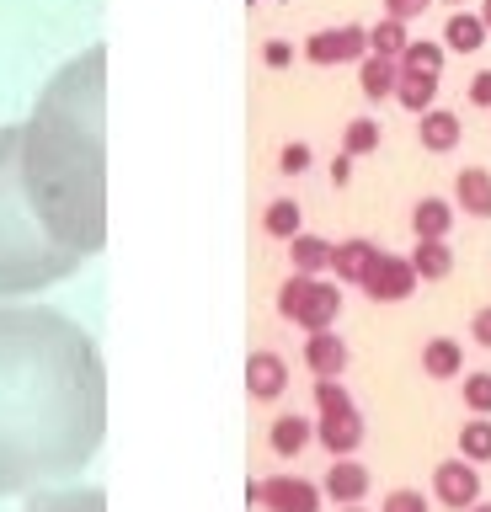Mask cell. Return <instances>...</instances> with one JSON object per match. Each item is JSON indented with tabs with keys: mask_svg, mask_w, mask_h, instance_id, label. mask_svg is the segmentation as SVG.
Returning a JSON list of instances; mask_svg holds the SVG:
<instances>
[{
	"mask_svg": "<svg viewBox=\"0 0 491 512\" xmlns=\"http://www.w3.org/2000/svg\"><path fill=\"white\" fill-rule=\"evenodd\" d=\"M315 406H321V411H337V406H353V395H347L337 379H315Z\"/></svg>",
	"mask_w": 491,
	"mask_h": 512,
	"instance_id": "4dcf8cb0",
	"label": "cell"
},
{
	"mask_svg": "<svg viewBox=\"0 0 491 512\" xmlns=\"http://www.w3.org/2000/svg\"><path fill=\"white\" fill-rule=\"evenodd\" d=\"M278 310H283V320H294L299 331H331V320L342 315V294H337V283L294 272V278L278 288Z\"/></svg>",
	"mask_w": 491,
	"mask_h": 512,
	"instance_id": "277c9868",
	"label": "cell"
},
{
	"mask_svg": "<svg viewBox=\"0 0 491 512\" xmlns=\"http://www.w3.org/2000/svg\"><path fill=\"white\" fill-rule=\"evenodd\" d=\"M433 0H385V16H401V22H411V16H422Z\"/></svg>",
	"mask_w": 491,
	"mask_h": 512,
	"instance_id": "836d02e7",
	"label": "cell"
},
{
	"mask_svg": "<svg viewBox=\"0 0 491 512\" xmlns=\"http://www.w3.org/2000/svg\"><path fill=\"white\" fill-rule=\"evenodd\" d=\"M422 144H427L433 155H449L454 144H459V118H454V112L427 107V112H422Z\"/></svg>",
	"mask_w": 491,
	"mask_h": 512,
	"instance_id": "ac0fdd59",
	"label": "cell"
},
{
	"mask_svg": "<svg viewBox=\"0 0 491 512\" xmlns=\"http://www.w3.org/2000/svg\"><path fill=\"white\" fill-rule=\"evenodd\" d=\"M454 203L465 208L470 219H491V171L481 166H465L454 176Z\"/></svg>",
	"mask_w": 491,
	"mask_h": 512,
	"instance_id": "4fadbf2b",
	"label": "cell"
},
{
	"mask_svg": "<svg viewBox=\"0 0 491 512\" xmlns=\"http://www.w3.org/2000/svg\"><path fill=\"white\" fill-rule=\"evenodd\" d=\"M395 80H401V59H385V54H363L358 64V86L369 102H385V96H395Z\"/></svg>",
	"mask_w": 491,
	"mask_h": 512,
	"instance_id": "5bb4252c",
	"label": "cell"
},
{
	"mask_svg": "<svg viewBox=\"0 0 491 512\" xmlns=\"http://www.w3.org/2000/svg\"><path fill=\"white\" fill-rule=\"evenodd\" d=\"M310 438H315V427L305 422V416H278V422H273V454H283V459L305 454Z\"/></svg>",
	"mask_w": 491,
	"mask_h": 512,
	"instance_id": "cb8c5ba5",
	"label": "cell"
},
{
	"mask_svg": "<svg viewBox=\"0 0 491 512\" xmlns=\"http://www.w3.org/2000/svg\"><path fill=\"white\" fill-rule=\"evenodd\" d=\"M369 150H379V123L374 118H353L347 134H342V155H369Z\"/></svg>",
	"mask_w": 491,
	"mask_h": 512,
	"instance_id": "f1b7e54d",
	"label": "cell"
},
{
	"mask_svg": "<svg viewBox=\"0 0 491 512\" xmlns=\"http://www.w3.org/2000/svg\"><path fill=\"white\" fill-rule=\"evenodd\" d=\"M102 75L107 54L86 48L43 86L22 128V182L43 230L75 256H97L107 240L102 208Z\"/></svg>",
	"mask_w": 491,
	"mask_h": 512,
	"instance_id": "7a4b0ae2",
	"label": "cell"
},
{
	"mask_svg": "<svg viewBox=\"0 0 491 512\" xmlns=\"http://www.w3.org/2000/svg\"><path fill=\"white\" fill-rule=\"evenodd\" d=\"M86 256L43 230L33 198L22 182V128H0V299L38 294L59 278H70Z\"/></svg>",
	"mask_w": 491,
	"mask_h": 512,
	"instance_id": "3957f363",
	"label": "cell"
},
{
	"mask_svg": "<svg viewBox=\"0 0 491 512\" xmlns=\"http://www.w3.org/2000/svg\"><path fill=\"white\" fill-rule=\"evenodd\" d=\"M315 438H321L331 454H353V448L363 443V416L358 406H337V411H321V422H315Z\"/></svg>",
	"mask_w": 491,
	"mask_h": 512,
	"instance_id": "9c48e42d",
	"label": "cell"
},
{
	"mask_svg": "<svg viewBox=\"0 0 491 512\" xmlns=\"http://www.w3.org/2000/svg\"><path fill=\"white\" fill-rule=\"evenodd\" d=\"M251 502H262L267 512H321V491L299 475H273L262 486H251Z\"/></svg>",
	"mask_w": 491,
	"mask_h": 512,
	"instance_id": "52a82bcc",
	"label": "cell"
},
{
	"mask_svg": "<svg viewBox=\"0 0 491 512\" xmlns=\"http://www.w3.org/2000/svg\"><path fill=\"white\" fill-rule=\"evenodd\" d=\"M481 22H486V32H491V0H481Z\"/></svg>",
	"mask_w": 491,
	"mask_h": 512,
	"instance_id": "f35d334b",
	"label": "cell"
},
{
	"mask_svg": "<svg viewBox=\"0 0 491 512\" xmlns=\"http://www.w3.org/2000/svg\"><path fill=\"white\" fill-rule=\"evenodd\" d=\"M374 256H379L374 240H342V246H331V272H337L342 283H363V272H369Z\"/></svg>",
	"mask_w": 491,
	"mask_h": 512,
	"instance_id": "e0dca14e",
	"label": "cell"
},
{
	"mask_svg": "<svg viewBox=\"0 0 491 512\" xmlns=\"http://www.w3.org/2000/svg\"><path fill=\"white\" fill-rule=\"evenodd\" d=\"M411 267H417V278H427V283L449 278V272H454L449 240H417V251H411Z\"/></svg>",
	"mask_w": 491,
	"mask_h": 512,
	"instance_id": "d6986e66",
	"label": "cell"
},
{
	"mask_svg": "<svg viewBox=\"0 0 491 512\" xmlns=\"http://www.w3.org/2000/svg\"><path fill=\"white\" fill-rule=\"evenodd\" d=\"M443 54H449V48H438V43H406V48H401V70L443 75Z\"/></svg>",
	"mask_w": 491,
	"mask_h": 512,
	"instance_id": "83f0119b",
	"label": "cell"
},
{
	"mask_svg": "<svg viewBox=\"0 0 491 512\" xmlns=\"http://www.w3.org/2000/svg\"><path fill=\"white\" fill-rule=\"evenodd\" d=\"M27 512H107V496L97 486H70V491H33Z\"/></svg>",
	"mask_w": 491,
	"mask_h": 512,
	"instance_id": "8fae6325",
	"label": "cell"
},
{
	"mask_svg": "<svg viewBox=\"0 0 491 512\" xmlns=\"http://www.w3.org/2000/svg\"><path fill=\"white\" fill-rule=\"evenodd\" d=\"M363 491H369V470H363V464H353V459H337V464H331V470H326V496H331V502H363Z\"/></svg>",
	"mask_w": 491,
	"mask_h": 512,
	"instance_id": "9a60e30c",
	"label": "cell"
},
{
	"mask_svg": "<svg viewBox=\"0 0 491 512\" xmlns=\"http://www.w3.org/2000/svg\"><path fill=\"white\" fill-rule=\"evenodd\" d=\"M262 224H267V235H278V240H294V235H299V203H294V198H278V203H267Z\"/></svg>",
	"mask_w": 491,
	"mask_h": 512,
	"instance_id": "4316f807",
	"label": "cell"
},
{
	"mask_svg": "<svg viewBox=\"0 0 491 512\" xmlns=\"http://www.w3.org/2000/svg\"><path fill=\"white\" fill-rule=\"evenodd\" d=\"M459 454H465L470 464H486L491 459V416L465 422V432H459Z\"/></svg>",
	"mask_w": 491,
	"mask_h": 512,
	"instance_id": "484cf974",
	"label": "cell"
},
{
	"mask_svg": "<svg viewBox=\"0 0 491 512\" xmlns=\"http://www.w3.org/2000/svg\"><path fill=\"white\" fill-rule=\"evenodd\" d=\"M347 171H353V155H337V160H331V182H347Z\"/></svg>",
	"mask_w": 491,
	"mask_h": 512,
	"instance_id": "74e56055",
	"label": "cell"
},
{
	"mask_svg": "<svg viewBox=\"0 0 491 512\" xmlns=\"http://www.w3.org/2000/svg\"><path fill=\"white\" fill-rule=\"evenodd\" d=\"M246 390L257 400H278L289 390V363H283L278 352H251L246 358Z\"/></svg>",
	"mask_w": 491,
	"mask_h": 512,
	"instance_id": "30bf717a",
	"label": "cell"
},
{
	"mask_svg": "<svg viewBox=\"0 0 491 512\" xmlns=\"http://www.w3.org/2000/svg\"><path fill=\"white\" fill-rule=\"evenodd\" d=\"M262 59H267V64H273V70H283V64H289V59H294V48L273 38V43H267V48H262Z\"/></svg>",
	"mask_w": 491,
	"mask_h": 512,
	"instance_id": "8d00e7d4",
	"label": "cell"
},
{
	"mask_svg": "<svg viewBox=\"0 0 491 512\" xmlns=\"http://www.w3.org/2000/svg\"><path fill=\"white\" fill-rule=\"evenodd\" d=\"M465 406L475 416H491V374H470L465 379Z\"/></svg>",
	"mask_w": 491,
	"mask_h": 512,
	"instance_id": "f546056e",
	"label": "cell"
},
{
	"mask_svg": "<svg viewBox=\"0 0 491 512\" xmlns=\"http://www.w3.org/2000/svg\"><path fill=\"white\" fill-rule=\"evenodd\" d=\"M470 102H475V107H491V70L470 75Z\"/></svg>",
	"mask_w": 491,
	"mask_h": 512,
	"instance_id": "d590c367",
	"label": "cell"
},
{
	"mask_svg": "<svg viewBox=\"0 0 491 512\" xmlns=\"http://www.w3.org/2000/svg\"><path fill=\"white\" fill-rule=\"evenodd\" d=\"M443 6H465V0H443Z\"/></svg>",
	"mask_w": 491,
	"mask_h": 512,
	"instance_id": "b9f144b4",
	"label": "cell"
},
{
	"mask_svg": "<svg viewBox=\"0 0 491 512\" xmlns=\"http://www.w3.org/2000/svg\"><path fill=\"white\" fill-rule=\"evenodd\" d=\"M342 512H363V507H358V502H347V507H342Z\"/></svg>",
	"mask_w": 491,
	"mask_h": 512,
	"instance_id": "60d3db41",
	"label": "cell"
},
{
	"mask_svg": "<svg viewBox=\"0 0 491 512\" xmlns=\"http://www.w3.org/2000/svg\"><path fill=\"white\" fill-rule=\"evenodd\" d=\"M107 432L97 342L43 304H0V496L81 475Z\"/></svg>",
	"mask_w": 491,
	"mask_h": 512,
	"instance_id": "6da1fadb",
	"label": "cell"
},
{
	"mask_svg": "<svg viewBox=\"0 0 491 512\" xmlns=\"http://www.w3.org/2000/svg\"><path fill=\"white\" fill-rule=\"evenodd\" d=\"M433 496L443 507H454V512H465L481 502V475H475V464L459 454V459H443L438 470H433Z\"/></svg>",
	"mask_w": 491,
	"mask_h": 512,
	"instance_id": "8992f818",
	"label": "cell"
},
{
	"mask_svg": "<svg viewBox=\"0 0 491 512\" xmlns=\"http://www.w3.org/2000/svg\"><path fill=\"white\" fill-rule=\"evenodd\" d=\"M363 294L379 299V304H401L411 288H417V267H411V256H390V251H379L369 272H363Z\"/></svg>",
	"mask_w": 491,
	"mask_h": 512,
	"instance_id": "5b68a950",
	"label": "cell"
},
{
	"mask_svg": "<svg viewBox=\"0 0 491 512\" xmlns=\"http://www.w3.org/2000/svg\"><path fill=\"white\" fill-rule=\"evenodd\" d=\"M465 512H491V502H475V507H465Z\"/></svg>",
	"mask_w": 491,
	"mask_h": 512,
	"instance_id": "ab89813d",
	"label": "cell"
},
{
	"mask_svg": "<svg viewBox=\"0 0 491 512\" xmlns=\"http://www.w3.org/2000/svg\"><path fill=\"white\" fill-rule=\"evenodd\" d=\"M422 368H427V379H454L459 368H465V347L449 342V336H438V342L422 347Z\"/></svg>",
	"mask_w": 491,
	"mask_h": 512,
	"instance_id": "603a6c76",
	"label": "cell"
},
{
	"mask_svg": "<svg viewBox=\"0 0 491 512\" xmlns=\"http://www.w3.org/2000/svg\"><path fill=\"white\" fill-rule=\"evenodd\" d=\"M385 512H427V496L401 486V491H390V496H385Z\"/></svg>",
	"mask_w": 491,
	"mask_h": 512,
	"instance_id": "1f68e13d",
	"label": "cell"
},
{
	"mask_svg": "<svg viewBox=\"0 0 491 512\" xmlns=\"http://www.w3.org/2000/svg\"><path fill=\"white\" fill-rule=\"evenodd\" d=\"M438 96V75H422V70H401V80H395V102H401L406 112H427Z\"/></svg>",
	"mask_w": 491,
	"mask_h": 512,
	"instance_id": "ffe728a7",
	"label": "cell"
},
{
	"mask_svg": "<svg viewBox=\"0 0 491 512\" xmlns=\"http://www.w3.org/2000/svg\"><path fill=\"white\" fill-rule=\"evenodd\" d=\"M443 48H454V54H475V48H486L481 11H454L449 22H443Z\"/></svg>",
	"mask_w": 491,
	"mask_h": 512,
	"instance_id": "2e32d148",
	"label": "cell"
},
{
	"mask_svg": "<svg viewBox=\"0 0 491 512\" xmlns=\"http://www.w3.org/2000/svg\"><path fill=\"white\" fill-rule=\"evenodd\" d=\"M289 262H294V272H310V278H315V272L331 267V240L299 230V235L289 240Z\"/></svg>",
	"mask_w": 491,
	"mask_h": 512,
	"instance_id": "7402d4cb",
	"label": "cell"
},
{
	"mask_svg": "<svg viewBox=\"0 0 491 512\" xmlns=\"http://www.w3.org/2000/svg\"><path fill=\"white\" fill-rule=\"evenodd\" d=\"M369 54V27H326L305 43L310 64H353Z\"/></svg>",
	"mask_w": 491,
	"mask_h": 512,
	"instance_id": "ba28073f",
	"label": "cell"
},
{
	"mask_svg": "<svg viewBox=\"0 0 491 512\" xmlns=\"http://www.w3.org/2000/svg\"><path fill=\"white\" fill-rule=\"evenodd\" d=\"M406 22L401 16H385L379 27H369V54H385V59H401V48H406Z\"/></svg>",
	"mask_w": 491,
	"mask_h": 512,
	"instance_id": "d4e9b609",
	"label": "cell"
},
{
	"mask_svg": "<svg viewBox=\"0 0 491 512\" xmlns=\"http://www.w3.org/2000/svg\"><path fill=\"white\" fill-rule=\"evenodd\" d=\"M470 336H475V347H491V304H486V310H475Z\"/></svg>",
	"mask_w": 491,
	"mask_h": 512,
	"instance_id": "e575fe53",
	"label": "cell"
},
{
	"mask_svg": "<svg viewBox=\"0 0 491 512\" xmlns=\"http://www.w3.org/2000/svg\"><path fill=\"white\" fill-rule=\"evenodd\" d=\"M305 363H310V374H315V379H337L342 368H347V342H342L337 331H310Z\"/></svg>",
	"mask_w": 491,
	"mask_h": 512,
	"instance_id": "7c38bea8",
	"label": "cell"
},
{
	"mask_svg": "<svg viewBox=\"0 0 491 512\" xmlns=\"http://www.w3.org/2000/svg\"><path fill=\"white\" fill-rule=\"evenodd\" d=\"M278 166L289 171V176H299L310 166V144H283V155H278Z\"/></svg>",
	"mask_w": 491,
	"mask_h": 512,
	"instance_id": "d6a6232c",
	"label": "cell"
},
{
	"mask_svg": "<svg viewBox=\"0 0 491 512\" xmlns=\"http://www.w3.org/2000/svg\"><path fill=\"white\" fill-rule=\"evenodd\" d=\"M454 224V208L443 198H422L417 208H411V230H417V240H443Z\"/></svg>",
	"mask_w": 491,
	"mask_h": 512,
	"instance_id": "44dd1931",
	"label": "cell"
}]
</instances>
